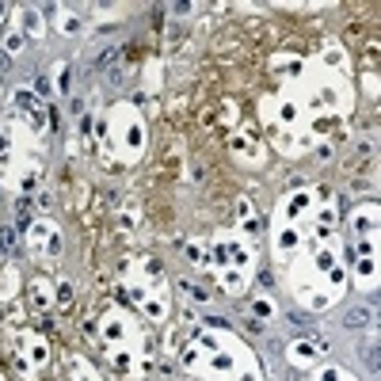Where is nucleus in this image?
<instances>
[{
	"instance_id": "obj_1",
	"label": "nucleus",
	"mask_w": 381,
	"mask_h": 381,
	"mask_svg": "<svg viewBox=\"0 0 381 381\" xmlns=\"http://www.w3.org/2000/svg\"><path fill=\"white\" fill-rule=\"evenodd\" d=\"M366 320H370V313H362V309L347 313V324H351V328H359V324H366Z\"/></svg>"
},
{
	"instance_id": "obj_2",
	"label": "nucleus",
	"mask_w": 381,
	"mask_h": 381,
	"mask_svg": "<svg viewBox=\"0 0 381 381\" xmlns=\"http://www.w3.org/2000/svg\"><path fill=\"white\" fill-rule=\"evenodd\" d=\"M8 252H12V229L0 233V255H8Z\"/></svg>"
}]
</instances>
